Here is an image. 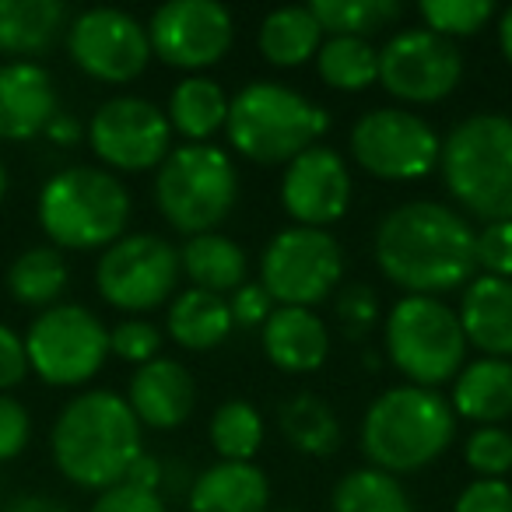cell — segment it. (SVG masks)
Segmentation results:
<instances>
[{
  "label": "cell",
  "mask_w": 512,
  "mask_h": 512,
  "mask_svg": "<svg viewBox=\"0 0 512 512\" xmlns=\"http://www.w3.org/2000/svg\"><path fill=\"white\" fill-rule=\"evenodd\" d=\"M372 253L386 281L407 295H439L477 278V232L463 214L435 200H407L376 228Z\"/></svg>",
  "instance_id": "cell-1"
},
{
  "label": "cell",
  "mask_w": 512,
  "mask_h": 512,
  "mask_svg": "<svg viewBox=\"0 0 512 512\" xmlns=\"http://www.w3.org/2000/svg\"><path fill=\"white\" fill-rule=\"evenodd\" d=\"M57 470L71 484L106 491L127 481L141 449V421L127 397L113 390H88L67 400L50 432Z\"/></svg>",
  "instance_id": "cell-2"
},
{
  "label": "cell",
  "mask_w": 512,
  "mask_h": 512,
  "mask_svg": "<svg viewBox=\"0 0 512 512\" xmlns=\"http://www.w3.org/2000/svg\"><path fill=\"white\" fill-rule=\"evenodd\" d=\"M456 435V411L439 390L393 386L369 404L362 418V453L376 470L414 474L435 463Z\"/></svg>",
  "instance_id": "cell-3"
},
{
  "label": "cell",
  "mask_w": 512,
  "mask_h": 512,
  "mask_svg": "<svg viewBox=\"0 0 512 512\" xmlns=\"http://www.w3.org/2000/svg\"><path fill=\"white\" fill-rule=\"evenodd\" d=\"M228 144L256 165H288L330 130L323 106L278 81H249L228 102Z\"/></svg>",
  "instance_id": "cell-4"
},
{
  "label": "cell",
  "mask_w": 512,
  "mask_h": 512,
  "mask_svg": "<svg viewBox=\"0 0 512 512\" xmlns=\"http://www.w3.org/2000/svg\"><path fill=\"white\" fill-rule=\"evenodd\" d=\"M446 190L481 221H512V116L477 113L442 137Z\"/></svg>",
  "instance_id": "cell-5"
},
{
  "label": "cell",
  "mask_w": 512,
  "mask_h": 512,
  "mask_svg": "<svg viewBox=\"0 0 512 512\" xmlns=\"http://www.w3.org/2000/svg\"><path fill=\"white\" fill-rule=\"evenodd\" d=\"M39 225L57 249H109L130 221V190L95 165H71L39 190Z\"/></svg>",
  "instance_id": "cell-6"
},
{
  "label": "cell",
  "mask_w": 512,
  "mask_h": 512,
  "mask_svg": "<svg viewBox=\"0 0 512 512\" xmlns=\"http://www.w3.org/2000/svg\"><path fill=\"white\" fill-rule=\"evenodd\" d=\"M239 197V176L232 158L214 144H183L172 148L158 165L155 200L162 218L183 235L214 232V225L232 214Z\"/></svg>",
  "instance_id": "cell-7"
},
{
  "label": "cell",
  "mask_w": 512,
  "mask_h": 512,
  "mask_svg": "<svg viewBox=\"0 0 512 512\" xmlns=\"http://www.w3.org/2000/svg\"><path fill=\"white\" fill-rule=\"evenodd\" d=\"M386 355L411 386L439 390L467 362V337L453 306L432 295H404L386 313Z\"/></svg>",
  "instance_id": "cell-8"
},
{
  "label": "cell",
  "mask_w": 512,
  "mask_h": 512,
  "mask_svg": "<svg viewBox=\"0 0 512 512\" xmlns=\"http://www.w3.org/2000/svg\"><path fill=\"white\" fill-rule=\"evenodd\" d=\"M29 369L50 386H85L109 358V330L74 302L43 309L25 330Z\"/></svg>",
  "instance_id": "cell-9"
},
{
  "label": "cell",
  "mask_w": 512,
  "mask_h": 512,
  "mask_svg": "<svg viewBox=\"0 0 512 512\" xmlns=\"http://www.w3.org/2000/svg\"><path fill=\"white\" fill-rule=\"evenodd\" d=\"M344 249L327 228H285L260 256V285L278 306L313 309L341 285Z\"/></svg>",
  "instance_id": "cell-10"
},
{
  "label": "cell",
  "mask_w": 512,
  "mask_h": 512,
  "mask_svg": "<svg viewBox=\"0 0 512 512\" xmlns=\"http://www.w3.org/2000/svg\"><path fill=\"white\" fill-rule=\"evenodd\" d=\"M179 249L165 242L162 235L137 232L116 239L95 267L99 295L113 309L123 313H151L176 299L179 285Z\"/></svg>",
  "instance_id": "cell-11"
},
{
  "label": "cell",
  "mask_w": 512,
  "mask_h": 512,
  "mask_svg": "<svg viewBox=\"0 0 512 512\" xmlns=\"http://www.w3.org/2000/svg\"><path fill=\"white\" fill-rule=\"evenodd\" d=\"M351 155L369 176L386 183H414L439 169L442 137L425 116L383 106L351 127Z\"/></svg>",
  "instance_id": "cell-12"
},
{
  "label": "cell",
  "mask_w": 512,
  "mask_h": 512,
  "mask_svg": "<svg viewBox=\"0 0 512 512\" xmlns=\"http://www.w3.org/2000/svg\"><path fill=\"white\" fill-rule=\"evenodd\" d=\"M88 144L109 172H148L169 158L172 123L155 102L116 95L95 109Z\"/></svg>",
  "instance_id": "cell-13"
},
{
  "label": "cell",
  "mask_w": 512,
  "mask_h": 512,
  "mask_svg": "<svg viewBox=\"0 0 512 512\" xmlns=\"http://www.w3.org/2000/svg\"><path fill=\"white\" fill-rule=\"evenodd\" d=\"M148 39L165 67L200 74L232 50L235 22L218 0H169L151 15Z\"/></svg>",
  "instance_id": "cell-14"
},
{
  "label": "cell",
  "mask_w": 512,
  "mask_h": 512,
  "mask_svg": "<svg viewBox=\"0 0 512 512\" xmlns=\"http://www.w3.org/2000/svg\"><path fill=\"white\" fill-rule=\"evenodd\" d=\"M67 53L88 78L106 81V85H127L141 78L148 67L151 39L148 29L127 11L92 8L81 11L67 25Z\"/></svg>",
  "instance_id": "cell-15"
},
{
  "label": "cell",
  "mask_w": 512,
  "mask_h": 512,
  "mask_svg": "<svg viewBox=\"0 0 512 512\" xmlns=\"http://www.w3.org/2000/svg\"><path fill=\"white\" fill-rule=\"evenodd\" d=\"M463 57L456 43L428 29H404L379 50V85L400 102L428 106L456 92Z\"/></svg>",
  "instance_id": "cell-16"
},
{
  "label": "cell",
  "mask_w": 512,
  "mask_h": 512,
  "mask_svg": "<svg viewBox=\"0 0 512 512\" xmlns=\"http://www.w3.org/2000/svg\"><path fill=\"white\" fill-rule=\"evenodd\" d=\"M351 172L348 162L327 144H313L285 165L281 207L302 228H327L348 214Z\"/></svg>",
  "instance_id": "cell-17"
},
{
  "label": "cell",
  "mask_w": 512,
  "mask_h": 512,
  "mask_svg": "<svg viewBox=\"0 0 512 512\" xmlns=\"http://www.w3.org/2000/svg\"><path fill=\"white\" fill-rule=\"evenodd\" d=\"M60 113L57 88L36 60L0 64V141H29Z\"/></svg>",
  "instance_id": "cell-18"
},
{
  "label": "cell",
  "mask_w": 512,
  "mask_h": 512,
  "mask_svg": "<svg viewBox=\"0 0 512 512\" xmlns=\"http://www.w3.org/2000/svg\"><path fill=\"white\" fill-rule=\"evenodd\" d=\"M127 404L144 428L169 432L193 414L197 383L176 358H151L148 365H137L134 376H130Z\"/></svg>",
  "instance_id": "cell-19"
},
{
  "label": "cell",
  "mask_w": 512,
  "mask_h": 512,
  "mask_svg": "<svg viewBox=\"0 0 512 512\" xmlns=\"http://www.w3.org/2000/svg\"><path fill=\"white\" fill-rule=\"evenodd\" d=\"M460 327L481 358H512V281L477 274L460 299Z\"/></svg>",
  "instance_id": "cell-20"
},
{
  "label": "cell",
  "mask_w": 512,
  "mask_h": 512,
  "mask_svg": "<svg viewBox=\"0 0 512 512\" xmlns=\"http://www.w3.org/2000/svg\"><path fill=\"white\" fill-rule=\"evenodd\" d=\"M264 355L271 358L274 369L288 372V376L316 372L330 355L327 323L313 309L278 306L264 323Z\"/></svg>",
  "instance_id": "cell-21"
},
{
  "label": "cell",
  "mask_w": 512,
  "mask_h": 512,
  "mask_svg": "<svg viewBox=\"0 0 512 512\" xmlns=\"http://www.w3.org/2000/svg\"><path fill=\"white\" fill-rule=\"evenodd\" d=\"M271 481L256 463L218 460L193 481L190 512H267Z\"/></svg>",
  "instance_id": "cell-22"
},
{
  "label": "cell",
  "mask_w": 512,
  "mask_h": 512,
  "mask_svg": "<svg viewBox=\"0 0 512 512\" xmlns=\"http://www.w3.org/2000/svg\"><path fill=\"white\" fill-rule=\"evenodd\" d=\"M453 411L456 418L477 421V428L498 425L512 418V362L505 358H477L453 379Z\"/></svg>",
  "instance_id": "cell-23"
},
{
  "label": "cell",
  "mask_w": 512,
  "mask_h": 512,
  "mask_svg": "<svg viewBox=\"0 0 512 512\" xmlns=\"http://www.w3.org/2000/svg\"><path fill=\"white\" fill-rule=\"evenodd\" d=\"M67 25V4L60 0H0V53H46L67 32Z\"/></svg>",
  "instance_id": "cell-24"
},
{
  "label": "cell",
  "mask_w": 512,
  "mask_h": 512,
  "mask_svg": "<svg viewBox=\"0 0 512 512\" xmlns=\"http://www.w3.org/2000/svg\"><path fill=\"white\" fill-rule=\"evenodd\" d=\"M165 327L169 337L186 351H211L232 334L235 320L225 295L204 292V288H186L165 309Z\"/></svg>",
  "instance_id": "cell-25"
},
{
  "label": "cell",
  "mask_w": 512,
  "mask_h": 512,
  "mask_svg": "<svg viewBox=\"0 0 512 512\" xmlns=\"http://www.w3.org/2000/svg\"><path fill=\"white\" fill-rule=\"evenodd\" d=\"M179 267L193 281V288H204V292L214 295H228L235 288H242L249 274L246 249L218 232L186 239V246L179 249Z\"/></svg>",
  "instance_id": "cell-26"
},
{
  "label": "cell",
  "mask_w": 512,
  "mask_h": 512,
  "mask_svg": "<svg viewBox=\"0 0 512 512\" xmlns=\"http://www.w3.org/2000/svg\"><path fill=\"white\" fill-rule=\"evenodd\" d=\"M165 116L179 137H186L190 144H207L218 130H225L228 95L221 92L218 81L204 78V74H190L172 88Z\"/></svg>",
  "instance_id": "cell-27"
},
{
  "label": "cell",
  "mask_w": 512,
  "mask_h": 512,
  "mask_svg": "<svg viewBox=\"0 0 512 512\" xmlns=\"http://www.w3.org/2000/svg\"><path fill=\"white\" fill-rule=\"evenodd\" d=\"M323 29L309 8H278L260 25V53L274 67H302L320 53Z\"/></svg>",
  "instance_id": "cell-28"
},
{
  "label": "cell",
  "mask_w": 512,
  "mask_h": 512,
  "mask_svg": "<svg viewBox=\"0 0 512 512\" xmlns=\"http://www.w3.org/2000/svg\"><path fill=\"white\" fill-rule=\"evenodd\" d=\"M67 288V264L57 246H32L8 267V292L32 309H50Z\"/></svg>",
  "instance_id": "cell-29"
},
{
  "label": "cell",
  "mask_w": 512,
  "mask_h": 512,
  "mask_svg": "<svg viewBox=\"0 0 512 512\" xmlns=\"http://www.w3.org/2000/svg\"><path fill=\"white\" fill-rule=\"evenodd\" d=\"M281 432L306 456H330L341 446V421L327 400L313 393H295L281 404Z\"/></svg>",
  "instance_id": "cell-30"
},
{
  "label": "cell",
  "mask_w": 512,
  "mask_h": 512,
  "mask_svg": "<svg viewBox=\"0 0 512 512\" xmlns=\"http://www.w3.org/2000/svg\"><path fill=\"white\" fill-rule=\"evenodd\" d=\"M316 71L323 85L337 92H365L372 81H379V50L369 39L330 36L316 53Z\"/></svg>",
  "instance_id": "cell-31"
},
{
  "label": "cell",
  "mask_w": 512,
  "mask_h": 512,
  "mask_svg": "<svg viewBox=\"0 0 512 512\" xmlns=\"http://www.w3.org/2000/svg\"><path fill=\"white\" fill-rule=\"evenodd\" d=\"M330 505H334V512H414L404 484L376 467L348 470L334 484Z\"/></svg>",
  "instance_id": "cell-32"
},
{
  "label": "cell",
  "mask_w": 512,
  "mask_h": 512,
  "mask_svg": "<svg viewBox=\"0 0 512 512\" xmlns=\"http://www.w3.org/2000/svg\"><path fill=\"white\" fill-rule=\"evenodd\" d=\"M313 18L330 36H358L369 39L372 32L386 29L404 15L397 0H313Z\"/></svg>",
  "instance_id": "cell-33"
},
{
  "label": "cell",
  "mask_w": 512,
  "mask_h": 512,
  "mask_svg": "<svg viewBox=\"0 0 512 512\" xmlns=\"http://www.w3.org/2000/svg\"><path fill=\"white\" fill-rule=\"evenodd\" d=\"M264 442V414L246 400H225L211 414V446L228 463H253Z\"/></svg>",
  "instance_id": "cell-34"
},
{
  "label": "cell",
  "mask_w": 512,
  "mask_h": 512,
  "mask_svg": "<svg viewBox=\"0 0 512 512\" xmlns=\"http://www.w3.org/2000/svg\"><path fill=\"white\" fill-rule=\"evenodd\" d=\"M421 18H425L428 32L442 39H463L481 32L495 15L491 0H421Z\"/></svg>",
  "instance_id": "cell-35"
},
{
  "label": "cell",
  "mask_w": 512,
  "mask_h": 512,
  "mask_svg": "<svg viewBox=\"0 0 512 512\" xmlns=\"http://www.w3.org/2000/svg\"><path fill=\"white\" fill-rule=\"evenodd\" d=\"M463 456H467V467L474 470L477 477H498L512 470V432L498 425H484L474 428L463 446Z\"/></svg>",
  "instance_id": "cell-36"
},
{
  "label": "cell",
  "mask_w": 512,
  "mask_h": 512,
  "mask_svg": "<svg viewBox=\"0 0 512 512\" xmlns=\"http://www.w3.org/2000/svg\"><path fill=\"white\" fill-rule=\"evenodd\" d=\"M162 348V334H158L155 323L148 320H123L109 330V355L123 358L130 365H148L151 358H158Z\"/></svg>",
  "instance_id": "cell-37"
},
{
  "label": "cell",
  "mask_w": 512,
  "mask_h": 512,
  "mask_svg": "<svg viewBox=\"0 0 512 512\" xmlns=\"http://www.w3.org/2000/svg\"><path fill=\"white\" fill-rule=\"evenodd\" d=\"M334 316H337V323H341V330L348 337H365L372 327H376V320H379V299H376V292H372L369 285H348V288H341V295H337V306H334Z\"/></svg>",
  "instance_id": "cell-38"
},
{
  "label": "cell",
  "mask_w": 512,
  "mask_h": 512,
  "mask_svg": "<svg viewBox=\"0 0 512 512\" xmlns=\"http://www.w3.org/2000/svg\"><path fill=\"white\" fill-rule=\"evenodd\" d=\"M477 267L488 278L512 281V221H491L477 232Z\"/></svg>",
  "instance_id": "cell-39"
},
{
  "label": "cell",
  "mask_w": 512,
  "mask_h": 512,
  "mask_svg": "<svg viewBox=\"0 0 512 512\" xmlns=\"http://www.w3.org/2000/svg\"><path fill=\"white\" fill-rule=\"evenodd\" d=\"M32 435V418L15 397L0 393V463L15 460L25 453Z\"/></svg>",
  "instance_id": "cell-40"
},
{
  "label": "cell",
  "mask_w": 512,
  "mask_h": 512,
  "mask_svg": "<svg viewBox=\"0 0 512 512\" xmlns=\"http://www.w3.org/2000/svg\"><path fill=\"white\" fill-rule=\"evenodd\" d=\"M453 512H512V488L498 477H477L460 491Z\"/></svg>",
  "instance_id": "cell-41"
},
{
  "label": "cell",
  "mask_w": 512,
  "mask_h": 512,
  "mask_svg": "<svg viewBox=\"0 0 512 512\" xmlns=\"http://www.w3.org/2000/svg\"><path fill=\"white\" fill-rule=\"evenodd\" d=\"M88 512H165V502L158 491L137 488V484L123 481L116 488L99 491L95 505Z\"/></svg>",
  "instance_id": "cell-42"
},
{
  "label": "cell",
  "mask_w": 512,
  "mask_h": 512,
  "mask_svg": "<svg viewBox=\"0 0 512 512\" xmlns=\"http://www.w3.org/2000/svg\"><path fill=\"white\" fill-rule=\"evenodd\" d=\"M228 309H232V320L242 323V327H256V323L264 327L278 306H274V299L267 295V288L260 285V281H246V285L232 292Z\"/></svg>",
  "instance_id": "cell-43"
},
{
  "label": "cell",
  "mask_w": 512,
  "mask_h": 512,
  "mask_svg": "<svg viewBox=\"0 0 512 512\" xmlns=\"http://www.w3.org/2000/svg\"><path fill=\"white\" fill-rule=\"evenodd\" d=\"M29 372V355H25V337H18L8 323H0V393L18 386Z\"/></svg>",
  "instance_id": "cell-44"
},
{
  "label": "cell",
  "mask_w": 512,
  "mask_h": 512,
  "mask_svg": "<svg viewBox=\"0 0 512 512\" xmlns=\"http://www.w3.org/2000/svg\"><path fill=\"white\" fill-rule=\"evenodd\" d=\"M46 137H50L57 148H71V144H78L81 141V134H85V127H81V120L78 116H71V113H57L50 120V127L43 130Z\"/></svg>",
  "instance_id": "cell-45"
},
{
  "label": "cell",
  "mask_w": 512,
  "mask_h": 512,
  "mask_svg": "<svg viewBox=\"0 0 512 512\" xmlns=\"http://www.w3.org/2000/svg\"><path fill=\"white\" fill-rule=\"evenodd\" d=\"M162 463L155 460L151 453H141L134 460V467H130V474H127V481L130 484H137V488H148V491H158L162 488Z\"/></svg>",
  "instance_id": "cell-46"
},
{
  "label": "cell",
  "mask_w": 512,
  "mask_h": 512,
  "mask_svg": "<svg viewBox=\"0 0 512 512\" xmlns=\"http://www.w3.org/2000/svg\"><path fill=\"white\" fill-rule=\"evenodd\" d=\"M8 512H71L67 505H60L57 498H46V495H22L8 505Z\"/></svg>",
  "instance_id": "cell-47"
},
{
  "label": "cell",
  "mask_w": 512,
  "mask_h": 512,
  "mask_svg": "<svg viewBox=\"0 0 512 512\" xmlns=\"http://www.w3.org/2000/svg\"><path fill=\"white\" fill-rule=\"evenodd\" d=\"M498 46H502L505 60L512 64V8H505L498 15Z\"/></svg>",
  "instance_id": "cell-48"
},
{
  "label": "cell",
  "mask_w": 512,
  "mask_h": 512,
  "mask_svg": "<svg viewBox=\"0 0 512 512\" xmlns=\"http://www.w3.org/2000/svg\"><path fill=\"white\" fill-rule=\"evenodd\" d=\"M4 193H8V169L0 162V200H4Z\"/></svg>",
  "instance_id": "cell-49"
}]
</instances>
